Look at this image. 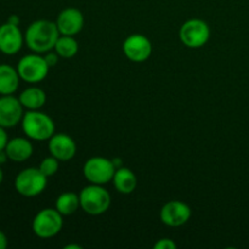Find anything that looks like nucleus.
<instances>
[{
    "label": "nucleus",
    "instance_id": "obj_11",
    "mask_svg": "<svg viewBox=\"0 0 249 249\" xmlns=\"http://www.w3.org/2000/svg\"><path fill=\"white\" fill-rule=\"evenodd\" d=\"M160 221L170 228L185 225L191 218V208L180 201H170L160 209Z\"/></svg>",
    "mask_w": 249,
    "mask_h": 249
},
{
    "label": "nucleus",
    "instance_id": "obj_4",
    "mask_svg": "<svg viewBox=\"0 0 249 249\" xmlns=\"http://www.w3.org/2000/svg\"><path fill=\"white\" fill-rule=\"evenodd\" d=\"M48 178L39 168H27L19 172L15 179V189L23 197H36L45 190Z\"/></svg>",
    "mask_w": 249,
    "mask_h": 249
},
{
    "label": "nucleus",
    "instance_id": "obj_2",
    "mask_svg": "<svg viewBox=\"0 0 249 249\" xmlns=\"http://www.w3.org/2000/svg\"><path fill=\"white\" fill-rule=\"evenodd\" d=\"M21 123L23 133L32 140L45 141L55 134V124L53 119L38 109L26 112Z\"/></svg>",
    "mask_w": 249,
    "mask_h": 249
},
{
    "label": "nucleus",
    "instance_id": "obj_7",
    "mask_svg": "<svg viewBox=\"0 0 249 249\" xmlns=\"http://www.w3.org/2000/svg\"><path fill=\"white\" fill-rule=\"evenodd\" d=\"M116 170L113 160L105 157H92L85 162L83 174L90 184L105 185L112 181Z\"/></svg>",
    "mask_w": 249,
    "mask_h": 249
},
{
    "label": "nucleus",
    "instance_id": "obj_21",
    "mask_svg": "<svg viewBox=\"0 0 249 249\" xmlns=\"http://www.w3.org/2000/svg\"><path fill=\"white\" fill-rule=\"evenodd\" d=\"M58 162H60V160H58L57 158H55L53 156H50V157H46L41 160L40 165H39V169L41 170V173H43L46 178H50L57 173Z\"/></svg>",
    "mask_w": 249,
    "mask_h": 249
},
{
    "label": "nucleus",
    "instance_id": "obj_29",
    "mask_svg": "<svg viewBox=\"0 0 249 249\" xmlns=\"http://www.w3.org/2000/svg\"><path fill=\"white\" fill-rule=\"evenodd\" d=\"M2 179H4V174H2L1 167H0V185H1V182H2Z\"/></svg>",
    "mask_w": 249,
    "mask_h": 249
},
{
    "label": "nucleus",
    "instance_id": "obj_14",
    "mask_svg": "<svg viewBox=\"0 0 249 249\" xmlns=\"http://www.w3.org/2000/svg\"><path fill=\"white\" fill-rule=\"evenodd\" d=\"M49 151L51 156L61 162L71 160L77 152V145L71 136L66 134H53L49 139Z\"/></svg>",
    "mask_w": 249,
    "mask_h": 249
},
{
    "label": "nucleus",
    "instance_id": "obj_5",
    "mask_svg": "<svg viewBox=\"0 0 249 249\" xmlns=\"http://www.w3.org/2000/svg\"><path fill=\"white\" fill-rule=\"evenodd\" d=\"M181 43L190 49H198L206 45L211 38V29L207 22L192 18L185 22L179 31Z\"/></svg>",
    "mask_w": 249,
    "mask_h": 249
},
{
    "label": "nucleus",
    "instance_id": "obj_22",
    "mask_svg": "<svg viewBox=\"0 0 249 249\" xmlns=\"http://www.w3.org/2000/svg\"><path fill=\"white\" fill-rule=\"evenodd\" d=\"M153 248H156V249H175L177 248V245H175L174 241L170 240V238H162V240H160L155 246H153Z\"/></svg>",
    "mask_w": 249,
    "mask_h": 249
},
{
    "label": "nucleus",
    "instance_id": "obj_3",
    "mask_svg": "<svg viewBox=\"0 0 249 249\" xmlns=\"http://www.w3.org/2000/svg\"><path fill=\"white\" fill-rule=\"evenodd\" d=\"M80 208L90 215H101L111 206V195L102 185L91 184L84 187L79 194Z\"/></svg>",
    "mask_w": 249,
    "mask_h": 249
},
{
    "label": "nucleus",
    "instance_id": "obj_13",
    "mask_svg": "<svg viewBox=\"0 0 249 249\" xmlns=\"http://www.w3.org/2000/svg\"><path fill=\"white\" fill-rule=\"evenodd\" d=\"M24 36L16 24L9 22L0 26V51L5 55H15L21 50Z\"/></svg>",
    "mask_w": 249,
    "mask_h": 249
},
{
    "label": "nucleus",
    "instance_id": "obj_16",
    "mask_svg": "<svg viewBox=\"0 0 249 249\" xmlns=\"http://www.w3.org/2000/svg\"><path fill=\"white\" fill-rule=\"evenodd\" d=\"M19 74L17 68L2 63L0 65V95H12L19 85Z\"/></svg>",
    "mask_w": 249,
    "mask_h": 249
},
{
    "label": "nucleus",
    "instance_id": "obj_20",
    "mask_svg": "<svg viewBox=\"0 0 249 249\" xmlns=\"http://www.w3.org/2000/svg\"><path fill=\"white\" fill-rule=\"evenodd\" d=\"M53 49L60 57L72 58L77 55L79 46L78 41L72 36H60Z\"/></svg>",
    "mask_w": 249,
    "mask_h": 249
},
{
    "label": "nucleus",
    "instance_id": "obj_26",
    "mask_svg": "<svg viewBox=\"0 0 249 249\" xmlns=\"http://www.w3.org/2000/svg\"><path fill=\"white\" fill-rule=\"evenodd\" d=\"M7 22L11 24H16V26H18L19 24V17L17 16V15H11V16L7 18Z\"/></svg>",
    "mask_w": 249,
    "mask_h": 249
},
{
    "label": "nucleus",
    "instance_id": "obj_23",
    "mask_svg": "<svg viewBox=\"0 0 249 249\" xmlns=\"http://www.w3.org/2000/svg\"><path fill=\"white\" fill-rule=\"evenodd\" d=\"M7 141H9V139H7V134L6 131H5V128H2V126L0 125V151L5 150Z\"/></svg>",
    "mask_w": 249,
    "mask_h": 249
},
{
    "label": "nucleus",
    "instance_id": "obj_10",
    "mask_svg": "<svg viewBox=\"0 0 249 249\" xmlns=\"http://www.w3.org/2000/svg\"><path fill=\"white\" fill-rule=\"evenodd\" d=\"M23 108L21 101L12 95L0 96V125L2 128L16 126L23 118Z\"/></svg>",
    "mask_w": 249,
    "mask_h": 249
},
{
    "label": "nucleus",
    "instance_id": "obj_6",
    "mask_svg": "<svg viewBox=\"0 0 249 249\" xmlns=\"http://www.w3.org/2000/svg\"><path fill=\"white\" fill-rule=\"evenodd\" d=\"M50 66L46 62L45 57L38 55V53H32L26 55L18 61L17 65V72L19 78L27 83H39L44 80L48 75Z\"/></svg>",
    "mask_w": 249,
    "mask_h": 249
},
{
    "label": "nucleus",
    "instance_id": "obj_12",
    "mask_svg": "<svg viewBox=\"0 0 249 249\" xmlns=\"http://www.w3.org/2000/svg\"><path fill=\"white\" fill-rule=\"evenodd\" d=\"M61 36H75L84 27V16L82 11L75 7H67L58 14L56 19Z\"/></svg>",
    "mask_w": 249,
    "mask_h": 249
},
{
    "label": "nucleus",
    "instance_id": "obj_1",
    "mask_svg": "<svg viewBox=\"0 0 249 249\" xmlns=\"http://www.w3.org/2000/svg\"><path fill=\"white\" fill-rule=\"evenodd\" d=\"M60 36L56 22L38 19L29 24L24 34V41L33 53H44L55 48Z\"/></svg>",
    "mask_w": 249,
    "mask_h": 249
},
{
    "label": "nucleus",
    "instance_id": "obj_19",
    "mask_svg": "<svg viewBox=\"0 0 249 249\" xmlns=\"http://www.w3.org/2000/svg\"><path fill=\"white\" fill-rule=\"evenodd\" d=\"M55 206L62 215H72L80 207L79 195L74 192H65L57 197Z\"/></svg>",
    "mask_w": 249,
    "mask_h": 249
},
{
    "label": "nucleus",
    "instance_id": "obj_15",
    "mask_svg": "<svg viewBox=\"0 0 249 249\" xmlns=\"http://www.w3.org/2000/svg\"><path fill=\"white\" fill-rule=\"evenodd\" d=\"M5 152H6L10 160L21 163L32 157V155H33V145H32L28 139L15 138L7 141Z\"/></svg>",
    "mask_w": 249,
    "mask_h": 249
},
{
    "label": "nucleus",
    "instance_id": "obj_24",
    "mask_svg": "<svg viewBox=\"0 0 249 249\" xmlns=\"http://www.w3.org/2000/svg\"><path fill=\"white\" fill-rule=\"evenodd\" d=\"M44 57H45V60H46V62H48V65L50 66V67H53V66H55L56 63H57L58 57H60V56H58L57 53H49L48 55L44 56Z\"/></svg>",
    "mask_w": 249,
    "mask_h": 249
},
{
    "label": "nucleus",
    "instance_id": "obj_27",
    "mask_svg": "<svg viewBox=\"0 0 249 249\" xmlns=\"http://www.w3.org/2000/svg\"><path fill=\"white\" fill-rule=\"evenodd\" d=\"M7 160H9V157H7V155H6V152H5V150L0 151V164H4V163L6 162Z\"/></svg>",
    "mask_w": 249,
    "mask_h": 249
},
{
    "label": "nucleus",
    "instance_id": "obj_8",
    "mask_svg": "<svg viewBox=\"0 0 249 249\" xmlns=\"http://www.w3.org/2000/svg\"><path fill=\"white\" fill-rule=\"evenodd\" d=\"M63 226L62 214L57 209L45 208L39 212L33 219V232L40 238H51L57 235Z\"/></svg>",
    "mask_w": 249,
    "mask_h": 249
},
{
    "label": "nucleus",
    "instance_id": "obj_28",
    "mask_svg": "<svg viewBox=\"0 0 249 249\" xmlns=\"http://www.w3.org/2000/svg\"><path fill=\"white\" fill-rule=\"evenodd\" d=\"M65 249H82V246H79V245H67V246H65Z\"/></svg>",
    "mask_w": 249,
    "mask_h": 249
},
{
    "label": "nucleus",
    "instance_id": "obj_17",
    "mask_svg": "<svg viewBox=\"0 0 249 249\" xmlns=\"http://www.w3.org/2000/svg\"><path fill=\"white\" fill-rule=\"evenodd\" d=\"M112 181H113V185L117 191L123 195H129L134 192L136 189V185H138L136 175L129 168L124 167L118 168L116 170Z\"/></svg>",
    "mask_w": 249,
    "mask_h": 249
},
{
    "label": "nucleus",
    "instance_id": "obj_9",
    "mask_svg": "<svg viewBox=\"0 0 249 249\" xmlns=\"http://www.w3.org/2000/svg\"><path fill=\"white\" fill-rule=\"evenodd\" d=\"M123 53L133 62H143L152 53V44L142 34H131L124 40Z\"/></svg>",
    "mask_w": 249,
    "mask_h": 249
},
{
    "label": "nucleus",
    "instance_id": "obj_18",
    "mask_svg": "<svg viewBox=\"0 0 249 249\" xmlns=\"http://www.w3.org/2000/svg\"><path fill=\"white\" fill-rule=\"evenodd\" d=\"M18 99L24 108L29 109V111H36L45 105L46 95L40 88L31 87L23 90Z\"/></svg>",
    "mask_w": 249,
    "mask_h": 249
},
{
    "label": "nucleus",
    "instance_id": "obj_25",
    "mask_svg": "<svg viewBox=\"0 0 249 249\" xmlns=\"http://www.w3.org/2000/svg\"><path fill=\"white\" fill-rule=\"evenodd\" d=\"M7 247V238L2 231H0V249H5Z\"/></svg>",
    "mask_w": 249,
    "mask_h": 249
}]
</instances>
